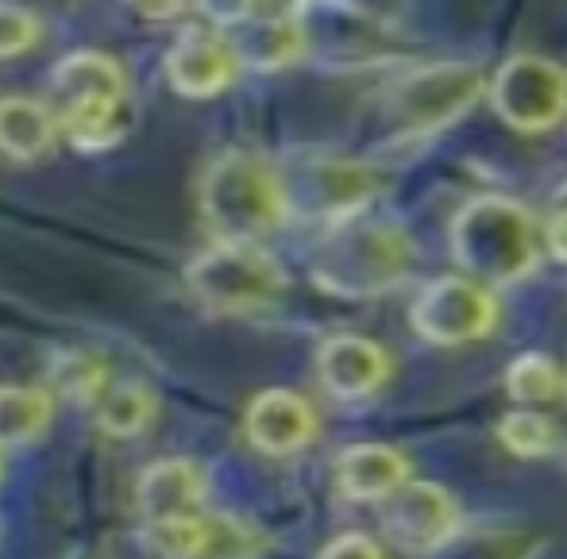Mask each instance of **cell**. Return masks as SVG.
Wrapping results in <instances>:
<instances>
[{"mask_svg": "<svg viewBox=\"0 0 567 559\" xmlns=\"http://www.w3.org/2000/svg\"><path fill=\"white\" fill-rule=\"evenodd\" d=\"M78 559H105V556H97V552H82Z\"/></svg>", "mask_w": 567, "mask_h": 559, "instance_id": "cell-30", "label": "cell"}, {"mask_svg": "<svg viewBox=\"0 0 567 559\" xmlns=\"http://www.w3.org/2000/svg\"><path fill=\"white\" fill-rule=\"evenodd\" d=\"M54 379H59L62 394L70 397V402L85 405V410H93V405L101 402V394L109 390V382H113V374H109V366L101 363L93 351H62L59 359H54Z\"/></svg>", "mask_w": 567, "mask_h": 559, "instance_id": "cell-21", "label": "cell"}, {"mask_svg": "<svg viewBox=\"0 0 567 559\" xmlns=\"http://www.w3.org/2000/svg\"><path fill=\"white\" fill-rule=\"evenodd\" d=\"M483 97V74L471 62H433L402 74L382 93L379 120L390 135H433Z\"/></svg>", "mask_w": 567, "mask_h": 559, "instance_id": "cell-5", "label": "cell"}, {"mask_svg": "<svg viewBox=\"0 0 567 559\" xmlns=\"http://www.w3.org/2000/svg\"><path fill=\"white\" fill-rule=\"evenodd\" d=\"M452 255L483 286H514L537 267V224L509 197H475L452 220Z\"/></svg>", "mask_w": 567, "mask_h": 559, "instance_id": "cell-3", "label": "cell"}, {"mask_svg": "<svg viewBox=\"0 0 567 559\" xmlns=\"http://www.w3.org/2000/svg\"><path fill=\"white\" fill-rule=\"evenodd\" d=\"M491 105L514 132H548L567 116V70L540 54H514L494 74Z\"/></svg>", "mask_w": 567, "mask_h": 559, "instance_id": "cell-8", "label": "cell"}, {"mask_svg": "<svg viewBox=\"0 0 567 559\" xmlns=\"http://www.w3.org/2000/svg\"><path fill=\"white\" fill-rule=\"evenodd\" d=\"M186 286L209 313H262L286 293V270L259 244H213L186 270Z\"/></svg>", "mask_w": 567, "mask_h": 559, "instance_id": "cell-6", "label": "cell"}, {"mask_svg": "<svg viewBox=\"0 0 567 559\" xmlns=\"http://www.w3.org/2000/svg\"><path fill=\"white\" fill-rule=\"evenodd\" d=\"M545 239H548V251H553L560 262H567V186L553 197V213H548V224H545Z\"/></svg>", "mask_w": 567, "mask_h": 559, "instance_id": "cell-27", "label": "cell"}, {"mask_svg": "<svg viewBox=\"0 0 567 559\" xmlns=\"http://www.w3.org/2000/svg\"><path fill=\"white\" fill-rule=\"evenodd\" d=\"M239 70V59L231 51L225 31H213L205 23H189L174 46L166 51V82L182 97H217L231 85Z\"/></svg>", "mask_w": 567, "mask_h": 559, "instance_id": "cell-11", "label": "cell"}, {"mask_svg": "<svg viewBox=\"0 0 567 559\" xmlns=\"http://www.w3.org/2000/svg\"><path fill=\"white\" fill-rule=\"evenodd\" d=\"M93 417L105 433L113 436H135L151 425L155 417V397L143 382L135 379H113L109 390L101 394V402L93 405Z\"/></svg>", "mask_w": 567, "mask_h": 559, "instance_id": "cell-18", "label": "cell"}, {"mask_svg": "<svg viewBox=\"0 0 567 559\" xmlns=\"http://www.w3.org/2000/svg\"><path fill=\"white\" fill-rule=\"evenodd\" d=\"M498 441L514 455H545L556 444V428L545 413L533 410H514L498 421Z\"/></svg>", "mask_w": 567, "mask_h": 559, "instance_id": "cell-25", "label": "cell"}, {"mask_svg": "<svg viewBox=\"0 0 567 559\" xmlns=\"http://www.w3.org/2000/svg\"><path fill=\"white\" fill-rule=\"evenodd\" d=\"M147 521H166V517H194L205 506V475L189 459H163L143 470L135 486Z\"/></svg>", "mask_w": 567, "mask_h": 559, "instance_id": "cell-15", "label": "cell"}, {"mask_svg": "<svg viewBox=\"0 0 567 559\" xmlns=\"http://www.w3.org/2000/svg\"><path fill=\"white\" fill-rule=\"evenodd\" d=\"M205 529H209V514L166 517V521H147L143 540L163 559H197L205 548Z\"/></svg>", "mask_w": 567, "mask_h": 559, "instance_id": "cell-22", "label": "cell"}, {"mask_svg": "<svg viewBox=\"0 0 567 559\" xmlns=\"http://www.w3.org/2000/svg\"><path fill=\"white\" fill-rule=\"evenodd\" d=\"M62 132L59 112L47 108L43 101L31 97H4L0 105V139H4V155L31 163L54 143V135Z\"/></svg>", "mask_w": 567, "mask_h": 559, "instance_id": "cell-17", "label": "cell"}, {"mask_svg": "<svg viewBox=\"0 0 567 559\" xmlns=\"http://www.w3.org/2000/svg\"><path fill=\"white\" fill-rule=\"evenodd\" d=\"M0 35H4V59H16L20 51H31L43 35V23L31 8H20L8 0L0 12Z\"/></svg>", "mask_w": 567, "mask_h": 559, "instance_id": "cell-26", "label": "cell"}, {"mask_svg": "<svg viewBox=\"0 0 567 559\" xmlns=\"http://www.w3.org/2000/svg\"><path fill=\"white\" fill-rule=\"evenodd\" d=\"M247 441L267 455H290L313 441V410L293 390H267L247 410Z\"/></svg>", "mask_w": 567, "mask_h": 559, "instance_id": "cell-13", "label": "cell"}, {"mask_svg": "<svg viewBox=\"0 0 567 559\" xmlns=\"http://www.w3.org/2000/svg\"><path fill=\"white\" fill-rule=\"evenodd\" d=\"M382 529L405 552H436L460 532V509L436 483H405L382 506Z\"/></svg>", "mask_w": 567, "mask_h": 559, "instance_id": "cell-10", "label": "cell"}, {"mask_svg": "<svg viewBox=\"0 0 567 559\" xmlns=\"http://www.w3.org/2000/svg\"><path fill=\"white\" fill-rule=\"evenodd\" d=\"M127 4L143 15H155V20H171V15H178L186 8V0H127Z\"/></svg>", "mask_w": 567, "mask_h": 559, "instance_id": "cell-29", "label": "cell"}, {"mask_svg": "<svg viewBox=\"0 0 567 559\" xmlns=\"http://www.w3.org/2000/svg\"><path fill=\"white\" fill-rule=\"evenodd\" d=\"M506 390L514 402H525V405L553 402V397L564 394V374L548 355H522L509 363Z\"/></svg>", "mask_w": 567, "mask_h": 559, "instance_id": "cell-23", "label": "cell"}, {"mask_svg": "<svg viewBox=\"0 0 567 559\" xmlns=\"http://www.w3.org/2000/svg\"><path fill=\"white\" fill-rule=\"evenodd\" d=\"M202 213L217 244H259L290 217L282 166L244 147L225 151L205 170Z\"/></svg>", "mask_w": 567, "mask_h": 559, "instance_id": "cell-1", "label": "cell"}, {"mask_svg": "<svg viewBox=\"0 0 567 559\" xmlns=\"http://www.w3.org/2000/svg\"><path fill=\"white\" fill-rule=\"evenodd\" d=\"M225 35L239 66L251 70H282L306 54V28L286 12H244Z\"/></svg>", "mask_w": 567, "mask_h": 559, "instance_id": "cell-12", "label": "cell"}, {"mask_svg": "<svg viewBox=\"0 0 567 559\" xmlns=\"http://www.w3.org/2000/svg\"><path fill=\"white\" fill-rule=\"evenodd\" d=\"M262 548L267 545H262V537L251 525L228 514H213L209 529H205V548L197 559H259Z\"/></svg>", "mask_w": 567, "mask_h": 559, "instance_id": "cell-24", "label": "cell"}, {"mask_svg": "<svg viewBox=\"0 0 567 559\" xmlns=\"http://www.w3.org/2000/svg\"><path fill=\"white\" fill-rule=\"evenodd\" d=\"M282 178L290 213H306L329 228L355 220L382 189V174L355 158H306L301 170H282Z\"/></svg>", "mask_w": 567, "mask_h": 559, "instance_id": "cell-7", "label": "cell"}, {"mask_svg": "<svg viewBox=\"0 0 567 559\" xmlns=\"http://www.w3.org/2000/svg\"><path fill=\"white\" fill-rule=\"evenodd\" d=\"M417 262L410 231L386 220H343L313 251V282L340 298H374L410 278Z\"/></svg>", "mask_w": 567, "mask_h": 559, "instance_id": "cell-2", "label": "cell"}, {"mask_svg": "<svg viewBox=\"0 0 567 559\" xmlns=\"http://www.w3.org/2000/svg\"><path fill=\"white\" fill-rule=\"evenodd\" d=\"M410 317L421 340L452 348V343L483 340L498 321V306L491 290H483L471 278H436L417 293Z\"/></svg>", "mask_w": 567, "mask_h": 559, "instance_id": "cell-9", "label": "cell"}, {"mask_svg": "<svg viewBox=\"0 0 567 559\" xmlns=\"http://www.w3.org/2000/svg\"><path fill=\"white\" fill-rule=\"evenodd\" d=\"M321 559H382L379 545L363 532H348V537H337L329 548L321 552Z\"/></svg>", "mask_w": 567, "mask_h": 559, "instance_id": "cell-28", "label": "cell"}, {"mask_svg": "<svg viewBox=\"0 0 567 559\" xmlns=\"http://www.w3.org/2000/svg\"><path fill=\"white\" fill-rule=\"evenodd\" d=\"M54 112L66 139L82 151H105L127 127V77L101 51H74L51 74Z\"/></svg>", "mask_w": 567, "mask_h": 559, "instance_id": "cell-4", "label": "cell"}, {"mask_svg": "<svg viewBox=\"0 0 567 559\" xmlns=\"http://www.w3.org/2000/svg\"><path fill=\"white\" fill-rule=\"evenodd\" d=\"M317 374L337 397H367L386 382L390 359L374 340L337 335L317 351Z\"/></svg>", "mask_w": 567, "mask_h": 559, "instance_id": "cell-14", "label": "cell"}, {"mask_svg": "<svg viewBox=\"0 0 567 559\" xmlns=\"http://www.w3.org/2000/svg\"><path fill=\"white\" fill-rule=\"evenodd\" d=\"M0 417H4V447L28 444L35 436H43V428L51 425V394L35 386H4L0 394Z\"/></svg>", "mask_w": 567, "mask_h": 559, "instance_id": "cell-20", "label": "cell"}, {"mask_svg": "<svg viewBox=\"0 0 567 559\" xmlns=\"http://www.w3.org/2000/svg\"><path fill=\"white\" fill-rule=\"evenodd\" d=\"M540 552V540L529 532L509 529H478V532H455L449 545H441L429 559H533Z\"/></svg>", "mask_w": 567, "mask_h": 559, "instance_id": "cell-19", "label": "cell"}, {"mask_svg": "<svg viewBox=\"0 0 567 559\" xmlns=\"http://www.w3.org/2000/svg\"><path fill=\"white\" fill-rule=\"evenodd\" d=\"M410 463L386 444H351L337 459V490L351 501H386L405 486Z\"/></svg>", "mask_w": 567, "mask_h": 559, "instance_id": "cell-16", "label": "cell"}]
</instances>
